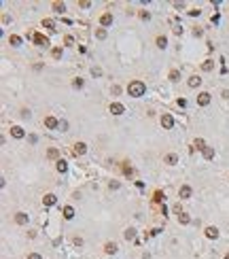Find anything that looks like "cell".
<instances>
[{"label": "cell", "mask_w": 229, "mask_h": 259, "mask_svg": "<svg viewBox=\"0 0 229 259\" xmlns=\"http://www.w3.org/2000/svg\"><path fill=\"white\" fill-rule=\"evenodd\" d=\"M170 81H181V72L178 70H170Z\"/></svg>", "instance_id": "obj_26"}, {"label": "cell", "mask_w": 229, "mask_h": 259, "mask_svg": "<svg viewBox=\"0 0 229 259\" xmlns=\"http://www.w3.org/2000/svg\"><path fill=\"white\" fill-rule=\"evenodd\" d=\"M223 98H229V89H223Z\"/></svg>", "instance_id": "obj_44"}, {"label": "cell", "mask_w": 229, "mask_h": 259, "mask_svg": "<svg viewBox=\"0 0 229 259\" xmlns=\"http://www.w3.org/2000/svg\"><path fill=\"white\" fill-rule=\"evenodd\" d=\"M96 36L100 38V40H102V38H106V30H104V28H100V30H96Z\"/></svg>", "instance_id": "obj_29"}, {"label": "cell", "mask_w": 229, "mask_h": 259, "mask_svg": "<svg viewBox=\"0 0 229 259\" xmlns=\"http://www.w3.org/2000/svg\"><path fill=\"white\" fill-rule=\"evenodd\" d=\"M197 104L199 106H208L210 104V94H208V92H202V94L197 96Z\"/></svg>", "instance_id": "obj_5"}, {"label": "cell", "mask_w": 229, "mask_h": 259, "mask_svg": "<svg viewBox=\"0 0 229 259\" xmlns=\"http://www.w3.org/2000/svg\"><path fill=\"white\" fill-rule=\"evenodd\" d=\"M144 92H146V85L142 81H132L127 85V94L132 98H140V96H144Z\"/></svg>", "instance_id": "obj_1"}, {"label": "cell", "mask_w": 229, "mask_h": 259, "mask_svg": "<svg viewBox=\"0 0 229 259\" xmlns=\"http://www.w3.org/2000/svg\"><path fill=\"white\" fill-rule=\"evenodd\" d=\"M104 251H106L108 255H115V253H117V244H115V242H106V247H104Z\"/></svg>", "instance_id": "obj_15"}, {"label": "cell", "mask_w": 229, "mask_h": 259, "mask_svg": "<svg viewBox=\"0 0 229 259\" xmlns=\"http://www.w3.org/2000/svg\"><path fill=\"white\" fill-rule=\"evenodd\" d=\"M28 259H40V255H38V253H30V255H28Z\"/></svg>", "instance_id": "obj_41"}, {"label": "cell", "mask_w": 229, "mask_h": 259, "mask_svg": "<svg viewBox=\"0 0 229 259\" xmlns=\"http://www.w3.org/2000/svg\"><path fill=\"white\" fill-rule=\"evenodd\" d=\"M193 144H195V149H202V151L206 149V147H204V140H202V138H197V140L193 142Z\"/></svg>", "instance_id": "obj_32"}, {"label": "cell", "mask_w": 229, "mask_h": 259, "mask_svg": "<svg viewBox=\"0 0 229 259\" xmlns=\"http://www.w3.org/2000/svg\"><path fill=\"white\" fill-rule=\"evenodd\" d=\"M202 153H204V157H206V159H212V157H214V149H212V147H206V149L202 151Z\"/></svg>", "instance_id": "obj_22"}, {"label": "cell", "mask_w": 229, "mask_h": 259, "mask_svg": "<svg viewBox=\"0 0 229 259\" xmlns=\"http://www.w3.org/2000/svg\"><path fill=\"white\" fill-rule=\"evenodd\" d=\"M112 94H115V96L121 94V87H119V85H112Z\"/></svg>", "instance_id": "obj_36"}, {"label": "cell", "mask_w": 229, "mask_h": 259, "mask_svg": "<svg viewBox=\"0 0 229 259\" xmlns=\"http://www.w3.org/2000/svg\"><path fill=\"white\" fill-rule=\"evenodd\" d=\"M85 151H87V144H85V142H76V144H74V149H72V153L76 155V157H79V155H83Z\"/></svg>", "instance_id": "obj_8"}, {"label": "cell", "mask_w": 229, "mask_h": 259, "mask_svg": "<svg viewBox=\"0 0 229 259\" xmlns=\"http://www.w3.org/2000/svg\"><path fill=\"white\" fill-rule=\"evenodd\" d=\"M125 240H134V238H136V229H134V227H130V229H125Z\"/></svg>", "instance_id": "obj_25"}, {"label": "cell", "mask_w": 229, "mask_h": 259, "mask_svg": "<svg viewBox=\"0 0 229 259\" xmlns=\"http://www.w3.org/2000/svg\"><path fill=\"white\" fill-rule=\"evenodd\" d=\"M15 223L17 225H25L28 223V214H25V212H17V214H15Z\"/></svg>", "instance_id": "obj_10"}, {"label": "cell", "mask_w": 229, "mask_h": 259, "mask_svg": "<svg viewBox=\"0 0 229 259\" xmlns=\"http://www.w3.org/2000/svg\"><path fill=\"white\" fill-rule=\"evenodd\" d=\"M57 155H60V151H57L55 147H51V149L47 151V157H49V159H57Z\"/></svg>", "instance_id": "obj_23"}, {"label": "cell", "mask_w": 229, "mask_h": 259, "mask_svg": "<svg viewBox=\"0 0 229 259\" xmlns=\"http://www.w3.org/2000/svg\"><path fill=\"white\" fill-rule=\"evenodd\" d=\"M51 55H53L55 59H60V58H62V49H60V47H55L53 51H51Z\"/></svg>", "instance_id": "obj_30"}, {"label": "cell", "mask_w": 229, "mask_h": 259, "mask_svg": "<svg viewBox=\"0 0 229 259\" xmlns=\"http://www.w3.org/2000/svg\"><path fill=\"white\" fill-rule=\"evenodd\" d=\"M108 187H110V189H119L121 185H119V183H117V181H110V185H108Z\"/></svg>", "instance_id": "obj_37"}, {"label": "cell", "mask_w": 229, "mask_h": 259, "mask_svg": "<svg viewBox=\"0 0 229 259\" xmlns=\"http://www.w3.org/2000/svg\"><path fill=\"white\" fill-rule=\"evenodd\" d=\"M161 125H163L166 130H172V125H174V119H172V115H168V113H166V115H161Z\"/></svg>", "instance_id": "obj_4"}, {"label": "cell", "mask_w": 229, "mask_h": 259, "mask_svg": "<svg viewBox=\"0 0 229 259\" xmlns=\"http://www.w3.org/2000/svg\"><path fill=\"white\" fill-rule=\"evenodd\" d=\"M225 259H229V253H227V255H225Z\"/></svg>", "instance_id": "obj_45"}, {"label": "cell", "mask_w": 229, "mask_h": 259, "mask_svg": "<svg viewBox=\"0 0 229 259\" xmlns=\"http://www.w3.org/2000/svg\"><path fill=\"white\" fill-rule=\"evenodd\" d=\"M43 26H45V28H49V30H55V21H53V19H45V21H43Z\"/></svg>", "instance_id": "obj_28"}, {"label": "cell", "mask_w": 229, "mask_h": 259, "mask_svg": "<svg viewBox=\"0 0 229 259\" xmlns=\"http://www.w3.org/2000/svg\"><path fill=\"white\" fill-rule=\"evenodd\" d=\"M79 4H81L83 9H87V7H91V2H87V0H83V2H79Z\"/></svg>", "instance_id": "obj_42"}, {"label": "cell", "mask_w": 229, "mask_h": 259, "mask_svg": "<svg viewBox=\"0 0 229 259\" xmlns=\"http://www.w3.org/2000/svg\"><path fill=\"white\" fill-rule=\"evenodd\" d=\"M178 223L181 225H189L191 223V217H189L187 212H181V214H178Z\"/></svg>", "instance_id": "obj_13"}, {"label": "cell", "mask_w": 229, "mask_h": 259, "mask_svg": "<svg viewBox=\"0 0 229 259\" xmlns=\"http://www.w3.org/2000/svg\"><path fill=\"white\" fill-rule=\"evenodd\" d=\"M140 19H144V21H149V19H151V13H146V11H140Z\"/></svg>", "instance_id": "obj_34"}, {"label": "cell", "mask_w": 229, "mask_h": 259, "mask_svg": "<svg viewBox=\"0 0 229 259\" xmlns=\"http://www.w3.org/2000/svg\"><path fill=\"white\" fill-rule=\"evenodd\" d=\"M187 83H189V87H199V85H202V79H199V77H191Z\"/></svg>", "instance_id": "obj_20"}, {"label": "cell", "mask_w": 229, "mask_h": 259, "mask_svg": "<svg viewBox=\"0 0 229 259\" xmlns=\"http://www.w3.org/2000/svg\"><path fill=\"white\" fill-rule=\"evenodd\" d=\"M91 74H94V77H100V74H102V70H100V68H96V66H94V68H91Z\"/></svg>", "instance_id": "obj_35"}, {"label": "cell", "mask_w": 229, "mask_h": 259, "mask_svg": "<svg viewBox=\"0 0 229 259\" xmlns=\"http://www.w3.org/2000/svg\"><path fill=\"white\" fill-rule=\"evenodd\" d=\"M9 43H11L13 47H17V45H21V38H19L17 34H11L9 36Z\"/></svg>", "instance_id": "obj_21"}, {"label": "cell", "mask_w": 229, "mask_h": 259, "mask_svg": "<svg viewBox=\"0 0 229 259\" xmlns=\"http://www.w3.org/2000/svg\"><path fill=\"white\" fill-rule=\"evenodd\" d=\"M212 68H214V62H212V59H206L204 64H202V70L204 72H210Z\"/></svg>", "instance_id": "obj_16"}, {"label": "cell", "mask_w": 229, "mask_h": 259, "mask_svg": "<svg viewBox=\"0 0 229 259\" xmlns=\"http://www.w3.org/2000/svg\"><path fill=\"white\" fill-rule=\"evenodd\" d=\"M153 200H155V202H163V200H166V195H163L161 191H155V198H153Z\"/></svg>", "instance_id": "obj_31"}, {"label": "cell", "mask_w": 229, "mask_h": 259, "mask_svg": "<svg viewBox=\"0 0 229 259\" xmlns=\"http://www.w3.org/2000/svg\"><path fill=\"white\" fill-rule=\"evenodd\" d=\"M34 43H36L38 47H49V38L45 34H38V32L34 34Z\"/></svg>", "instance_id": "obj_2"}, {"label": "cell", "mask_w": 229, "mask_h": 259, "mask_svg": "<svg viewBox=\"0 0 229 259\" xmlns=\"http://www.w3.org/2000/svg\"><path fill=\"white\" fill-rule=\"evenodd\" d=\"M72 217H74V208H72V206H66V208H64V219L70 221Z\"/></svg>", "instance_id": "obj_18"}, {"label": "cell", "mask_w": 229, "mask_h": 259, "mask_svg": "<svg viewBox=\"0 0 229 259\" xmlns=\"http://www.w3.org/2000/svg\"><path fill=\"white\" fill-rule=\"evenodd\" d=\"M72 87L81 89V87H83V79H74V81H72Z\"/></svg>", "instance_id": "obj_33"}, {"label": "cell", "mask_w": 229, "mask_h": 259, "mask_svg": "<svg viewBox=\"0 0 229 259\" xmlns=\"http://www.w3.org/2000/svg\"><path fill=\"white\" fill-rule=\"evenodd\" d=\"M64 43H66V45H72L74 38H72V36H66V38H64Z\"/></svg>", "instance_id": "obj_40"}, {"label": "cell", "mask_w": 229, "mask_h": 259, "mask_svg": "<svg viewBox=\"0 0 229 259\" xmlns=\"http://www.w3.org/2000/svg\"><path fill=\"white\" fill-rule=\"evenodd\" d=\"M51 7H53V11H55V13H64V11H66V4H64V2H53Z\"/></svg>", "instance_id": "obj_17"}, {"label": "cell", "mask_w": 229, "mask_h": 259, "mask_svg": "<svg viewBox=\"0 0 229 259\" xmlns=\"http://www.w3.org/2000/svg\"><path fill=\"white\" fill-rule=\"evenodd\" d=\"M100 24L102 26H110L112 24V13H104V15L100 17Z\"/></svg>", "instance_id": "obj_12"}, {"label": "cell", "mask_w": 229, "mask_h": 259, "mask_svg": "<svg viewBox=\"0 0 229 259\" xmlns=\"http://www.w3.org/2000/svg\"><path fill=\"white\" fill-rule=\"evenodd\" d=\"M110 113H112V115H123V113H125V106L121 104V102H112V104H110Z\"/></svg>", "instance_id": "obj_3"}, {"label": "cell", "mask_w": 229, "mask_h": 259, "mask_svg": "<svg viewBox=\"0 0 229 259\" xmlns=\"http://www.w3.org/2000/svg\"><path fill=\"white\" fill-rule=\"evenodd\" d=\"M11 136H13V138H24V136H25L24 128H21V125H13V128H11Z\"/></svg>", "instance_id": "obj_6"}, {"label": "cell", "mask_w": 229, "mask_h": 259, "mask_svg": "<svg viewBox=\"0 0 229 259\" xmlns=\"http://www.w3.org/2000/svg\"><path fill=\"white\" fill-rule=\"evenodd\" d=\"M189 195H191V187H189V185H182V187H181V198H182V200H187Z\"/></svg>", "instance_id": "obj_14"}, {"label": "cell", "mask_w": 229, "mask_h": 259, "mask_svg": "<svg viewBox=\"0 0 229 259\" xmlns=\"http://www.w3.org/2000/svg\"><path fill=\"white\" fill-rule=\"evenodd\" d=\"M55 202H57V198H55L53 193H47V195L43 198V204H45V206H53Z\"/></svg>", "instance_id": "obj_11"}, {"label": "cell", "mask_w": 229, "mask_h": 259, "mask_svg": "<svg viewBox=\"0 0 229 259\" xmlns=\"http://www.w3.org/2000/svg\"><path fill=\"white\" fill-rule=\"evenodd\" d=\"M166 162H168L170 166H174V164H176V162H178V157H176V155H174V153H170L168 157H166Z\"/></svg>", "instance_id": "obj_27"}, {"label": "cell", "mask_w": 229, "mask_h": 259, "mask_svg": "<svg viewBox=\"0 0 229 259\" xmlns=\"http://www.w3.org/2000/svg\"><path fill=\"white\" fill-rule=\"evenodd\" d=\"M19 115H21V117H30V111H28V108H24V111H21Z\"/></svg>", "instance_id": "obj_43"}, {"label": "cell", "mask_w": 229, "mask_h": 259, "mask_svg": "<svg viewBox=\"0 0 229 259\" xmlns=\"http://www.w3.org/2000/svg\"><path fill=\"white\" fill-rule=\"evenodd\" d=\"M166 45H168V38H166V36H157V47L166 49Z\"/></svg>", "instance_id": "obj_24"}, {"label": "cell", "mask_w": 229, "mask_h": 259, "mask_svg": "<svg viewBox=\"0 0 229 259\" xmlns=\"http://www.w3.org/2000/svg\"><path fill=\"white\" fill-rule=\"evenodd\" d=\"M72 242H74V244H76V247H81V244H83V238H79V236H76V238H74Z\"/></svg>", "instance_id": "obj_39"}, {"label": "cell", "mask_w": 229, "mask_h": 259, "mask_svg": "<svg viewBox=\"0 0 229 259\" xmlns=\"http://www.w3.org/2000/svg\"><path fill=\"white\" fill-rule=\"evenodd\" d=\"M60 130H62V132H66V130H68V123H66V121H60Z\"/></svg>", "instance_id": "obj_38"}, {"label": "cell", "mask_w": 229, "mask_h": 259, "mask_svg": "<svg viewBox=\"0 0 229 259\" xmlns=\"http://www.w3.org/2000/svg\"><path fill=\"white\" fill-rule=\"evenodd\" d=\"M45 125H47L49 130H55V128H60V121H57L55 117H47L45 119Z\"/></svg>", "instance_id": "obj_9"}, {"label": "cell", "mask_w": 229, "mask_h": 259, "mask_svg": "<svg viewBox=\"0 0 229 259\" xmlns=\"http://www.w3.org/2000/svg\"><path fill=\"white\" fill-rule=\"evenodd\" d=\"M204 234H206V238H210V240H217V238H218V229L210 225V227H206V232H204Z\"/></svg>", "instance_id": "obj_7"}, {"label": "cell", "mask_w": 229, "mask_h": 259, "mask_svg": "<svg viewBox=\"0 0 229 259\" xmlns=\"http://www.w3.org/2000/svg\"><path fill=\"white\" fill-rule=\"evenodd\" d=\"M55 168H57V172H66V170H68V162L57 159V166H55Z\"/></svg>", "instance_id": "obj_19"}]
</instances>
